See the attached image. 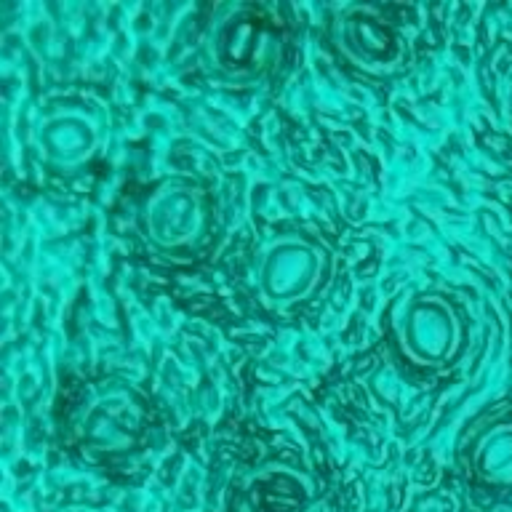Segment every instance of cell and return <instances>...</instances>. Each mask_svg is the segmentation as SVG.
<instances>
[{"mask_svg":"<svg viewBox=\"0 0 512 512\" xmlns=\"http://www.w3.org/2000/svg\"><path fill=\"white\" fill-rule=\"evenodd\" d=\"M139 224L158 254L195 256L211 235L208 192L187 176L163 179L144 200Z\"/></svg>","mask_w":512,"mask_h":512,"instance_id":"obj_3","label":"cell"},{"mask_svg":"<svg viewBox=\"0 0 512 512\" xmlns=\"http://www.w3.org/2000/svg\"><path fill=\"white\" fill-rule=\"evenodd\" d=\"M336 46L355 70L387 78L408 64V38L398 24L371 3L344 6L336 19Z\"/></svg>","mask_w":512,"mask_h":512,"instance_id":"obj_5","label":"cell"},{"mask_svg":"<svg viewBox=\"0 0 512 512\" xmlns=\"http://www.w3.org/2000/svg\"><path fill=\"white\" fill-rule=\"evenodd\" d=\"M507 126L512 131V94H510V104H507Z\"/></svg>","mask_w":512,"mask_h":512,"instance_id":"obj_10","label":"cell"},{"mask_svg":"<svg viewBox=\"0 0 512 512\" xmlns=\"http://www.w3.org/2000/svg\"><path fill=\"white\" fill-rule=\"evenodd\" d=\"M331 278V256L304 232L272 238L256 262V291L267 307L288 312L312 302Z\"/></svg>","mask_w":512,"mask_h":512,"instance_id":"obj_2","label":"cell"},{"mask_svg":"<svg viewBox=\"0 0 512 512\" xmlns=\"http://www.w3.org/2000/svg\"><path fill=\"white\" fill-rule=\"evenodd\" d=\"M104 126L94 112L80 104H62L40 115L32 128V147L40 163L54 174H78L99 155Z\"/></svg>","mask_w":512,"mask_h":512,"instance_id":"obj_7","label":"cell"},{"mask_svg":"<svg viewBox=\"0 0 512 512\" xmlns=\"http://www.w3.org/2000/svg\"><path fill=\"white\" fill-rule=\"evenodd\" d=\"M464 459L478 483L512 491V411L491 414L478 424L467 440Z\"/></svg>","mask_w":512,"mask_h":512,"instance_id":"obj_9","label":"cell"},{"mask_svg":"<svg viewBox=\"0 0 512 512\" xmlns=\"http://www.w3.org/2000/svg\"><path fill=\"white\" fill-rule=\"evenodd\" d=\"M318 486L288 462H267L240 483V512H315Z\"/></svg>","mask_w":512,"mask_h":512,"instance_id":"obj_8","label":"cell"},{"mask_svg":"<svg viewBox=\"0 0 512 512\" xmlns=\"http://www.w3.org/2000/svg\"><path fill=\"white\" fill-rule=\"evenodd\" d=\"M400 355L419 368L451 366L464 344V320L438 291H408L392 312Z\"/></svg>","mask_w":512,"mask_h":512,"instance_id":"obj_4","label":"cell"},{"mask_svg":"<svg viewBox=\"0 0 512 512\" xmlns=\"http://www.w3.org/2000/svg\"><path fill=\"white\" fill-rule=\"evenodd\" d=\"M286 56V30L270 8L259 3H227L214 14L203 38L208 75L232 88L259 86Z\"/></svg>","mask_w":512,"mask_h":512,"instance_id":"obj_1","label":"cell"},{"mask_svg":"<svg viewBox=\"0 0 512 512\" xmlns=\"http://www.w3.org/2000/svg\"><path fill=\"white\" fill-rule=\"evenodd\" d=\"M150 424L144 400L126 384H99L80 408V443L99 454H123L134 448Z\"/></svg>","mask_w":512,"mask_h":512,"instance_id":"obj_6","label":"cell"}]
</instances>
